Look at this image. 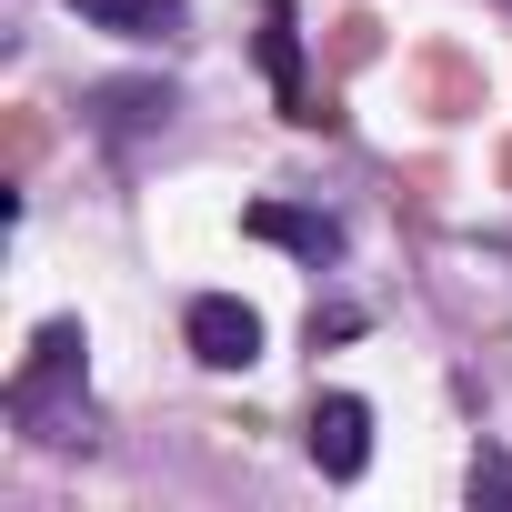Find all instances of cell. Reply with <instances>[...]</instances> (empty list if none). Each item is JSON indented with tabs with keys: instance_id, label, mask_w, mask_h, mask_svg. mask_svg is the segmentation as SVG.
Listing matches in <instances>:
<instances>
[{
	"instance_id": "cell-1",
	"label": "cell",
	"mask_w": 512,
	"mask_h": 512,
	"mask_svg": "<svg viewBox=\"0 0 512 512\" xmlns=\"http://www.w3.org/2000/svg\"><path fill=\"white\" fill-rule=\"evenodd\" d=\"M81 352H91L81 322H41L31 362L11 372V422H21V432H41V442H81V382H91Z\"/></svg>"
},
{
	"instance_id": "cell-2",
	"label": "cell",
	"mask_w": 512,
	"mask_h": 512,
	"mask_svg": "<svg viewBox=\"0 0 512 512\" xmlns=\"http://www.w3.org/2000/svg\"><path fill=\"white\" fill-rule=\"evenodd\" d=\"M181 332H191V352H201L211 372H251V362H262V312H251L241 292H201V302L181 312Z\"/></svg>"
},
{
	"instance_id": "cell-3",
	"label": "cell",
	"mask_w": 512,
	"mask_h": 512,
	"mask_svg": "<svg viewBox=\"0 0 512 512\" xmlns=\"http://www.w3.org/2000/svg\"><path fill=\"white\" fill-rule=\"evenodd\" d=\"M312 462H322V482H362V462H372V402L362 392L312 402Z\"/></svg>"
},
{
	"instance_id": "cell-4",
	"label": "cell",
	"mask_w": 512,
	"mask_h": 512,
	"mask_svg": "<svg viewBox=\"0 0 512 512\" xmlns=\"http://www.w3.org/2000/svg\"><path fill=\"white\" fill-rule=\"evenodd\" d=\"M241 231H251V241H282V251H302L312 272H322V262H342V221H332V211H292V201H251V211H241Z\"/></svg>"
},
{
	"instance_id": "cell-5",
	"label": "cell",
	"mask_w": 512,
	"mask_h": 512,
	"mask_svg": "<svg viewBox=\"0 0 512 512\" xmlns=\"http://www.w3.org/2000/svg\"><path fill=\"white\" fill-rule=\"evenodd\" d=\"M71 11L111 41H171L181 31V0H71Z\"/></svg>"
},
{
	"instance_id": "cell-6",
	"label": "cell",
	"mask_w": 512,
	"mask_h": 512,
	"mask_svg": "<svg viewBox=\"0 0 512 512\" xmlns=\"http://www.w3.org/2000/svg\"><path fill=\"white\" fill-rule=\"evenodd\" d=\"M91 111H101V131H111V141H131V131L171 121V91H151V81H121V91H101Z\"/></svg>"
},
{
	"instance_id": "cell-7",
	"label": "cell",
	"mask_w": 512,
	"mask_h": 512,
	"mask_svg": "<svg viewBox=\"0 0 512 512\" xmlns=\"http://www.w3.org/2000/svg\"><path fill=\"white\" fill-rule=\"evenodd\" d=\"M262 61H272V81H282V101H292V121H322L312 101H302V51H292V0L262 21Z\"/></svg>"
},
{
	"instance_id": "cell-8",
	"label": "cell",
	"mask_w": 512,
	"mask_h": 512,
	"mask_svg": "<svg viewBox=\"0 0 512 512\" xmlns=\"http://www.w3.org/2000/svg\"><path fill=\"white\" fill-rule=\"evenodd\" d=\"M472 502H512V462L502 452H472Z\"/></svg>"
}]
</instances>
